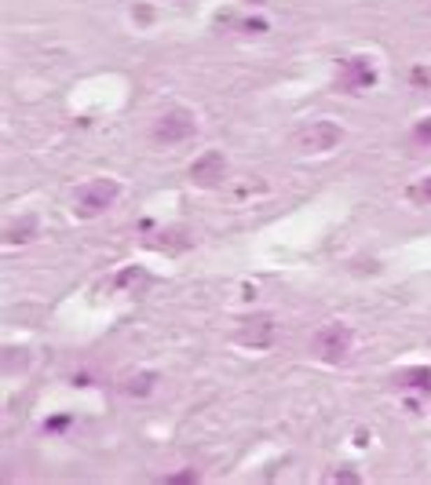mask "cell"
I'll use <instances>...</instances> for the list:
<instances>
[{"instance_id":"6da1fadb","label":"cell","mask_w":431,"mask_h":485,"mask_svg":"<svg viewBox=\"0 0 431 485\" xmlns=\"http://www.w3.org/2000/svg\"><path fill=\"white\" fill-rule=\"evenodd\" d=\"M117 193H121V186L114 179H92L85 186H77V193H73V212L81 216V219H92V216L106 212V208L117 201Z\"/></svg>"},{"instance_id":"7a4b0ae2","label":"cell","mask_w":431,"mask_h":485,"mask_svg":"<svg viewBox=\"0 0 431 485\" xmlns=\"http://www.w3.org/2000/svg\"><path fill=\"white\" fill-rule=\"evenodd\" d=\"M314 350H318V358L329 361V365L344 361L347 350H351V329L340 325V321H333V325L318 329V332H314Z\"/></svg>"},{"instance_id":"3957f363","label":"cell","mask_w":431,"mask_h":485,"mask_svg":"<svg viewBox=\"0 0 431 485\" xmlns=\"http://www.w3.org/2000/svg\"><path fill=\"white\" fill-rule=\"evenodd\" d=\"M190 135H194V117H190L187 110H172V113H165V117H157V124H154V139L165 142V147L183 142Z\"/></svg>"},{"instance_id":"277c9868","label":"cell","mask_w":431,"mask_h":485,"mask_svg":"<svg viewBox=\"0 0 431 485\" xmlns=\"http://www.w3.org/2000/svg\"><path fill=\"white\" fill-rule=\"evenodd\" d=\"M238 343H245V347H270V343H275V321H270L267 314L245 318L242 329H238Z\"/></svg>"},{"instance_id":"5b68a950","label":"cell","mask_w":431,"mask_h":485,"mask_svg":"<svg viewBox=\"0 0 431 485\" xmlns=\"http://www.w3.org/2000/svg\"><path fill=\"white\" fill-rule=\"evenodd\" d=\"M340 142V128L337 124H329V121H318L311 124L307 132L300 135V150H307V154H322V150H333Z\"/></svg>"},{"instance_id":"8992f818","label":"cell","mask_w":431,"mask_h":485,"mask_svg":"<svg viewBox=\"0 0 431 485\" xmlns=\"http://www.w3.org/2000/svg\"><path fill=\"white\" fill-rule=\"evenodd\" d=\"M340 84H344V91L373 88V84H377V73H373V66H370V59H362V55L347 59V62H344V77H340Z\"/></svg>"},{"instance_id":"52a82bcc","label":"cell","mask_w":431,"mask_h":485,"mask_svg":"<svg viewBox=\"0 0 431 485\" xmlns=\"http://www.w3.org/2000/svg\"><path fill=\"white\" fill-rule=\"evenodd\" d=\"M223 168H227L223 154L219 150H209V154H201L194 165H190V179H194L198 186H216L219 175H223Z\"/></svg>"},{"instance_id":"ba28073f","label":"cell","mask_w":431,"mask_h":485,"mask_svg":"<svg viewBox=\"0 0 431 485\" xmlns=\"http://www.w3.org/2000/svg\"><path fill=\"white\" fill-rule=\"evenodd\" d=\"M398 387H413V391H431V368L428 365H417V368H402L395 376Z\"/></svg>"},{"instance_id":"9c48e42d","label":"cell","mask_w":431,"mask_h":485,"mask_svg":"<svg viewBox=\"0 0 431 485\" xmlns=\"http://www.w3.org/2000/svg\"><path fill=\"white\" fill-rule=\"evenodd\" d=\"M34 230H37V219L26 216L22 223H8L4 241H8V245H15V241H29V237H34Z\"/></svg>"},{"instance_id":"30bf717a","label":"cell","mask_w":431,"mask_h":485,"mask_svg":"<svg viewBox=\"0 0 431 485\" xmlns=\"http://www.w3.org/2000/svg\"><path fill=\"white\" fill-rule=\"evenodd\" d=\"M154 387H157V376H154V373H139V376H132L129 383H124V394L143 398V394H150Z\"/></svg>"},{"instance_id":"8fae6325","label":"cell","mask_w":431,"mask_h":485,"mask_svg":"<svg viewBox=\"0 0 431 485\" xmlns=\"http://www.w3.org/2000/svg\"><path fill=\"white\" fill-rule=\"evenodd\" d=\"M413 142H421V147H431V117L413 128Z\"/></svg>"},{"instance_id":"7c38bea8","label":"cell","mask_w":431,"mask_h":485,"mask_svg":"<svg viewBox=\"0 0 431 485\" xmlns=\"http://www.w3.org/2000/svg\"><path fill=\"white\" fill-rule=\"evenodd\" d=\"M409 197H413V201H428V204H431V175H428V179H424L421 186H413V190H409Z\"/></svg>"},{"instance_id":"4fadbf2b","label":"cell","mask_w":431,"mask_h":485,"mask_svg":"<svg viewBox=\"0 0 431 485\" xmlns=\"http://www.w3.org/2000/svg\"><path fill=\"white\" fill-rule=\"evenodd\" d=\"M165 482H168V485H183V482H198V475H194V471H183V475H168Z\"/></svg>"},{"instance_id":"5bb4252c","label":"cell","mask_w":431,"mask_h":485,"mask_svg":"<svg viewBox=\"0 0 431 485\" xmlns=\"http://www.w3.org/2000/svg\"><path fill=\"white\" fill-rule=\"evenodd\" d=\"M413 84H431V70L417 66V70H413Z\"/></svg>"},{"instance_id":"9a60e30c","label":"cell","mask_w":431,"mask_h":485,"mask_svg":"<svg viewBox=\"0 0 431 485\" xmlns=\"http://www.w3.org/2000/svg\"><path fill=\"white\" fill-rule=\"evenodd\" d=\"M329 482H358L355 471H337V475H329Z\"/></svg>"},{"instance_id":"2e32d148","label":"cell","mask_w":431,"mask_h":485,"mask_svg":"<svg viewBox=\"0 0 431 485\" xmlns=\"http://www.w3.org/2000/svg\"><path fill=\"white\" fill-rule=\"evenodd\" d=\"M242 29H249V33H263V29H267V22H263V19H256V22H245Z\"/></svg>"},{"instance_id":"e0dca14e","label":"cell","mask_w":431,"mask_h":485,"mask_svg":"<svg viewBox=\"0 0 431 485\" xmlns=\"http://www.w3.org/2000/svg\"><path fill=\"white\" fill-rule=\"evenodd\" d=\"M66 424H70V419L59 416V419H52V424H48V431H59V427H66Z\"/></svg>"},{"instance_id":"ac0fdd59","label":"cell","mask_w":431,"mask_h":485,"mask_svg":"<svg viewBox=\"0 0 431 485\" xmlns=\"http://www.w3.org/2000/svg\"><path fill=\"white\" fill-rule=\"evenodd\" d=\"M252 4H263V0H252Z\"/></svg>"}]
</instances>
